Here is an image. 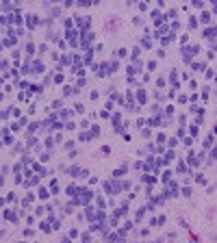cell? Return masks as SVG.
<instances>
[{
    "instance_id": "1",
    "label": "cell",
    "mask_w": 217,
    "mask_h": 243,
    "mask_svg": "<svg viewBox=\"0 0 217 243\" xmlns=\"http://www.w3.org/2000/svg\"><path fill=\"white\" fill-rule=\"evenodd\" d=\"M26 24H28V26H37V15H28Z\"/></svg>"
},
{
    "instance_id": "3",
    "label": "cell",
    "mask_w": 217,
    "mask_h": 243,
    "mask_svg": "<svg viewBox=\"0 0 217 243\" xmlns=\"http://www.w3.org/2000/svg\"><path fill=\"white\" fill-rule=\"evenodd\" d=\"M26 52H28V54H33V52H35V46H33V44H28V46H26Z\"/></svg>"
},
{
    "instance_id": "2",
    "label": "cell",
    "mask_w": 217,
    "mask_h": 243,
    "mask_svg": "<svg viewBox=\"0 0 217 243\" xmlns=\"http://www.w3.org/2000/svg\"><path fill=\"white\" fill-rule=\"evenodd\" d=\"M41 230H44V232H50V224H48V221H44V224H41Z\"/></svg>"
}]
</instances>
